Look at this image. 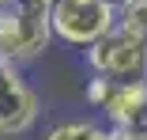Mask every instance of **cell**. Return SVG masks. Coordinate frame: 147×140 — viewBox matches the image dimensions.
Returning a JSON list of instances; mask_svg holds the SVG:
<instances>
[{
  "label": "cell",
  "instance_id": "9c48e42d",
  "mask_svg": "<svg viewBox=\"0 0 147 140\" xmlns=\"http://www.w3.org/2000/svg\"><path fill=\"white\" fill-rule=\"evenodd\" d=\"M109 4H113L117 12H121V8H128V4H132V0H109Z\"/></svg>",
  "mask_w": 147,
  "mask_h": 140
},
{
  "label": "cell",
  "instance_id": "8fae6325",
  "mask_svg": "<svg viewBox=\"0 0 147 140\" xmlns=\"http://www.w3.org/2000/svg\"><path fill=\"white\" fill-rule=\"evenodd\" d=\"M0 65H4V53H0Z\"/></svg>",
  "mask_w": 147,
  "mask_h": 140
},
{
  "label": "cell",
  "instance_id": "7a4b0ae2",
  "mask_svg": "<svg viewBox=\"0 0 147 140\" xmlns=\"http://www.w3.org/2000/svg\"><path fill=\"white\" fill-rule=\"evenodd\" d=\"M121 23L109 0H53V34L68 49H87Z\"/></svg>",
  "mask_w": 147,
  "mask_h": 140
},
{
  "label": "cell",
  "instance_id": "277c9868",
  "mask_svg": "<svg viewBox=\"0 0 147 140\" xmlns=\"http://www.w3.org/2000/svg\"><path fill=\"white\" fill-rule=\"evenodd\" d=\"M42 118V99L30 83L23 80V65L4 61L0 65V133L23 136Z\"/></svg>",
  "mask_w": 147,
  "mask_h": 140
},
{
  "label": "cell",
  "instance_id": "52a82bcc",
  "mask_svg": "<svg viewBox=\"0 0 147 140\" xmlns=\"http://www.w3.org/2000/svg\"><path fill=\"white\" fill-rule=\"evenodd\" d=\"M121 27H128L132 34L147 38V0H132L128 8H121Z\"/></svg>",
  "mask_w": 147,
  "mask_h": 140
},
{
  "label": "cell",
  "instance_id": "8992f818",
  "mask_svg": "<svg viewBox=\"0 0 147 140\" xmlns=\"http://www.w3.org/2000/svg\"><path fill=\"white\" fill-rule=\"evenodd\" d=\"M98 121H57L53 129L42 133V140H87Z\"/></svg>",
  "mask_w": 147,
  "mask_h": 140
},
{
  "label": "cell",
  "instance_id": "ba28073f",
  "mask_svg": "<svg viewBox=\"0 0 147 140\" xmlns=\"http://www.w3.org/2000/svg\"><path fill=\"white\" fill-rule=\"evenodd\" d=\"M109 91H113V80H109V76H94V72H91V80H87V87H83V99H87V106L102 110V106H106V99H109Z\"/></svg>",
  "mask_w": 147,
  "mask_h": 140
},
{
  "label": "cell",
  "instance_id": "5b68a950",
  "mask_svg": "<svg viewBox=\"0 0 147 140\" xmlns=\"http://www.w3.org/2000/svg\"><path fill=\"white\" fill-rule=\"evenodd\" d=\"M102 118L109 125H147V80H113Z\"/></svg>",
  "mask_w": 147,
  "mask_h": 140
},
{
  "label": "cell",
  "instance_id": "30bf717a",
  "mask_svg": "<svg viewBox=\"0 0 147 140\" xmlns=\"http://www.w3.org/2000/svg\"><path fill=\"white\" fill-rule=\"evenodd\" d=\"M8 4H11V0H0V12H4V8H8Z\"/></svg>",
  "mask_w": 147,
  "mask_h": 140
},
{
  "label": "cell",
  "instance_id": "6da1fadb",
  "mask_svg": "<svg viewBox=\"0 0 147 140\" xmlns=\"http://www.w3.org/2000/svg\"><path fill=\"white\" fill-rule=\"evenodd\" d=\"M57 42L53 0H11L0 12V53L4 61L30 65Z\"/></svg>",
  "mask_w": 147,
  "mask_h": 140
},
{
  "label": "cell",
  "instance_id": "3957f363",
  "mask_svg": "<svg viewBox=\"0 0 147 140\" xmlns=\"http://www.w3.org/2000/svg\"><path fill=\"white\" fill-rule=\"evenodd\" d=\"M83 65L87 72L109 80H147V38L117 23L106 38L83 49Z\"/></svg>",
  "mask_w": 147,
  "mask_h": 140
}]
</instances>
